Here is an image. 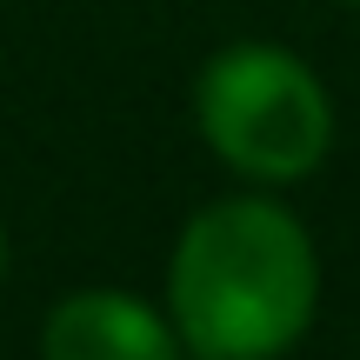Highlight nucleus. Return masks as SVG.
<instances>
[{"label": "nucleus", "instance_id": "obj_1", "mask_svg": "<svg viewBox=\"0 0 360 360\" xmlns=\"http://www.w3.org/2000/svg\"><path fill=\"white\" fill-rule=\"evenodd\" d=\"M174 321L200 360H274L314 321L321 267L274 200H220L174 247Z\"/></svg>", "mask_w": 360, "mask_h": 360}, {"label": "nucleus", "instance_id": "obj_2", "mask_svg": "<svg viewBox=\"0 0 360 360\" xmlns=\"http://www.w3.org/2000/svg\"><path fill=\"white\" fill-rule=\"evenodd\" d=\"M193 107H200L207 147L254 180H300L334 147V107L321 80L281 47L214 53Z\"/></svg>", "mask_w": 360, "mask_h": 360}, {"label": "nucleus", "instance_id": "obj_3", "mask_svg": "<svg viewBox=\"0 0 360 360\" xmlns=\"http://www.w3.org/2000/svg\"><path fill=\"white\" fill-rule=\"evenodd\" d=\"M47 360H180L174 334L154 307H141L134 294H74L47 314L40 334Z\"/></svg>", "mask_w": 360, "mask_h": 360}, {"label": "nucleus", "instance_id": "obj_4", "mask_svg": "<svg viewBox=\"0 0 360 360\" xmlns=\"http://www.w3.org/2000/svg\"><path fill=\"white\" fill-rule=\"evenodd\" d=\"M0 267H7V240H0Z\"/></svg>", "mask_w": 360, "mask_h": 360}]
</instances>
